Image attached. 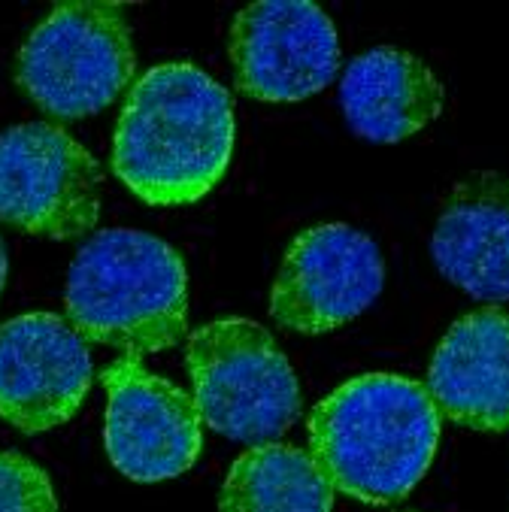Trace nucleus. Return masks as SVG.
<instances>
[{"label":"nucleus","instance_id":"f8f14e48","mask_svg":"<svg viewBox=\"0 0 509 512\" xmlns=\"http://www.w3.org/2000/svg\"><path fill=\"white\" fill-rule=\"evenodd\" d=\"M431 258L473 300H509V176L479 170L449 191L431 234Z\"/></svg>","mask_w":509,"mask_h":512},{"label":"nucleus","instance_id":"4468645a","mask_svg":"<svg viewBox=\"0 0 509 512\" xmlns=\"http://www.w3.org/2000/svg\"><path fill=\"white\" fill-rule=\"evenodd\" d=\"M219 512H334V485L310 452L264 443L231 464Z\"/></svg>","mask_w":509,"mask_h":512},{"label":"nucleus","instance_id":"20e7f679","mask_svg":"<svg viewBox=\"0 0 509 512\" xmlns=\"http://www.w3.org/2000/svg\"><path fill=\"white\" fill-rule=\"evenodd\" d=\"M185 364L200 422L234 443H279L300 416L297 373L258 322L216 319L191 331Z\"/></svg>","mask_w":509,"mask_h":512},{"label":"nucleus","instance_id":"dca6fc26","mask_svg":"<svg viewBox=\"0 0 509 512\" xmlns=\"http://www.w3.org/2000/svg\"><path fill=\"white\" fill-rule=\"evenodd\" d=\"M7 270H10L7 246H4V237H0V294H4V285H7Z\"/></svg>","mask_w":509,"mask_h":512},{"label":"nucleus","instance_id":"6e6552de","mask_svg":"<svg viewBox=\"0 0 509 512\" xmlns=\"http://www.w3.org/2000/svg\"><path fill=\"white\" fill-rule=\"evenodd\" d=\"M240 94L261 104H297L325 91L340 73V37L313 0H258L228 31Z\"/></svg>","mask_w":509,"mask_h":512},{"label":"nucleus","instance_id":"423d86ee","mask_svg":"<svg viewBox=\"0 0 509 512\" xmlns=\"http://www.w3.org/2000/svg\"><path fill=\"white\" fill-rule=\"evenodd\" d=\"M104 170L52 122L0 131V222L43 240H79L97 228Z\"/></svg>","mask_w":509,"mask_h":512},{"label":"nucleus","instance_id":"f03ea898","mask_svg":"<svg viewBox=\"0 0 509 512\" xmlns=\"http://www.w3.org/2000/svg\"><path fill=\"white\" fill-rule=\"evenodd\" d=\"M440 425V409L419 379L361 373L313 406L310 455L334 491L388 506L431 470Z\"/></svg>","mask_w":509,"mask_h":512},{"label":"nucleus","instance_id":"9b49d317","mask_svg":"<svg viewBox=\"0 0 509 512\" xmlns=\"http://www.w3.org/2000/svg\"><path fill=\"white\" fill-rule=\"evenodd\" d=\"M428 391L461 428L509 431V313L485 306L461 316L434 352Z\"/></svg>","mask_w":509,"mask_h":512},{"label":"nucleus","instance_id":"39448f33","mask_svg":"<svg viewBox=\"0 0 509 512\" xmlns=\"http://www.w3.org/2000/svg\"><path fill=\"white\" fill-rule=\"evenodd\" d=\"M137 67L125 10L107 0H67L28 34L16 79L34 104L64 122L107 110Z\"/></svg>","mask_w":509,"mask_h":512},{"label":"nucleus","instance_id":"f257e3e1","mask_svg":"<svg viewBox=\"0 0 509 512\" xmlns=\"http://www.w3.org/2000/svg\"><path fill=\"white\" fill-rule=\"evenodd\" d=\"M234 97L188 61L146 70L125 97L113 137V173L158 210L191 207L228 173Z\"/></svg>","mask_w":509,"mask_h":512},{"label":"nucleus","instance_id":"2eb2a0df","mask_svg":"<svg viewBox=\"0 0 509 512\" xmlns=\"http://www.w3.org/2000/svg\"><path fill=\"white\" fill-rule=\"evenodd\" d=\"M0 512H61L49 473L22 452H0Z\"/></svg>","mask_w":509,"mask_h":512},{"label":"nucleus","instance_id":"1a4fd4ad","mask_svg":"<svg viewBox=\"0 0 509 512\" xmlns=\"http://www.w3.org/2000/svg\"><path fill=\"white\" fill-rule=\"evenodd\" d=\"M100 382L107 391L104 446L122 476L164 482L194 467L203 422L188 391L128 355L100 370Z\"/></svg>","mask_w":509,"mask_h":512},{"label":"nucleus","instance_id":"9d476101","mask_svg":"<svg viewBox=\"0 0 509 512\" xmlns=\"http://www.w3.org/2000/svg\"><path fill=\"white\" fill-rule=\"evenodd\" d=\"M94 382L88 343L52 313L0 325V419L22 434L67 425Z\"/></svg>","mask_w":509,"mask_h":512},{"label":"nucleus","instance_id":"ddd939ff","mask_svg":"<svg viewBox=\"0 0 509 512\" xmlns=\"http://www.w3.org/2000/svg\"><path fill=\"white\" fill-rule=\"evenodd\" d=\"M446 104L443 82L413 52L376 46L340 76V107L355 137L391 146L425 131Z\"/></svg>","mask_w":509,"mask_h":512},{"label":"nucleus","instance_id":"7ed1b4c3","mask_svg":"<svg viewBox=\"0 0 509 512\" xmlns=\"http://www.w3.org/2000/svg\"><path fill=\"white\" fill-rule=\"evenodd\" d=\"M64 310L70 328L128 358L173 349L188 337V270L155 234L110 228L91 234L70 270Z\"/></svg>","mask_w":509,"mask_h":512},{"label":"nucleus","instance_id":"0eeeda50","mask_svg":"<svg viewBox=\"0 0 509 512\" xmlns=\"http://www.w3.org/2000/svg\"><path fill=\"white\" fill-rule=\"evenodd\" d=\"M385 258L373 237L352 225H316L300 231L273 282L270 316L291 334H331L382 294Z\"/></svg>","mask_w":509,"mask_h":512}]
</instances>
